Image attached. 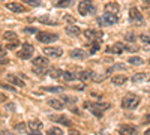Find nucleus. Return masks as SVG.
I'll return each instance as SVG.
<instances>
[{"label":"nucleus","instance_id":"38","mask_svg":"<svg viewBox=\"0 0 150 135\" xmlns=\"http://www.w3.org/2000/svg\"><path fill=\"white\" fill-rule=\"evenodd\" d=\"M62 101L69 102V104H74V102H77V98H72V96H62Z\"/></svg>","mask_w":150,"mask_h":135},{"label":"nucleus","instance_id":"47","mask_svg":"<svg viewBox=\"0 0 150 135\" xmlns=\"http://www.w3.org/2000/svg\"><path fill=\"white\" fill-rule=\"evenodd\" d=\"M69 135H80V132L74 129V131H71V134H69Z\"/></svg>","mask_w":150,"mask_h":135},{"label":"nucleus","instance_id":"36","mask_svg":"<svg viewBox=\"0 0 150 135\" xmlns=\"http://www.w3.org/2000/svg\"><path fill=\"white\" fill-rule=\"evenodd\" d=\"M21 2L27 3V5H30V6H39V5H41V0H21Z\"/></svg>","mask_w":150,"mask_h":135},{"label":"nucleus","instance_id":"18","mask_svg":"<svg viewBox=\"0 0 150 135\" xmlns=\"http://www.w3.org/2000/svg\"><path fill=\"white\" fill-rule=\"evenodd\" d=\"M48 57H44V56H41V57H36L35 60H33V65L35 66H42V68H47L48 66Z\"/></svg>","mask_w":150,"mask_h":135},{"label":"nucleus","instance_id":"11","mask_svg":"<svg viewBox=\"0 0 150 135\" xmlns=\"http://www.w3.org/2000/svg\"><path fill=\"white\" fill-rule=\"evenodd\" d=\"M6 8H8L9 11H12V12H17V14H21V12H26V11H27V8H24L21 3H17V2L8 3Z\"/></svg>","mask_w":150,"mask_h":135},{"label":"nucleus","instance_id":"7","mask_svg":"<svg viewBox=\"0 0 150 135\" xmlns=\"http://www.w3.org/2000/svg\"><path fill=\"white\" fill-rule=\"evenodd\" d=\"M44 54L48 57H62L63 54V50L59 47H45L44 48Z\"/></svg>","mask_w":150,"mask_h":135},{"label":"nucleus","instance_id":"31","mask_svg":"<svg viewBox=\"0 0 150 135\" xmlns=\"http://www.w3.org/2000/svg\"><path fill=\"white\" fill-rule=\"evenodd\" d=\"M3 38H5L6 41H17V39H18V38H17V33H14V32H5Z\"/></svg>","mask_w":150,"mask_h":135},{"label":"nucleus","instance_id":"52","mask_svg":"<svg viewBox=\"0 0 150 135\" xmlns=\"http://www.w3.org/2000/svg\"><path fill=\"white\" fill-rule=\"evenodd\" d=\"M149 63H150V60H149Z\"/></svg>","mask_w":150,"mask_h":135},{"label":"nucleus","instance_id":"13","mask_svg":"<svg viewBox=\"0 0 150 135\" xmlns=\"http://www.w3.org/2000/svg\"><path fill=\"white\" fill-rule=\"evenodd\" d=\"M119 11H120V6L117 3H107L105 5V12L107 14H112V15H117L119 14Z\"/></svg>","mask_w":150,"mask_h":135},{"label":"nucleus","instance_id":"20","mask_svg":"<svg viewBox=\"0 0 150 135\" xmlns=\"http://www.w3.org/2000/svg\"><path fill=\"white\" fill-rule=\"evenodd\" d=\"M126 80H128V78L125 77V75H114V77L111 78V83L116 84V86H122V84L126 83Z\"/></svg>","mask_w":150,"mask_h":135},{"label":"nucleus","instance_id":"40","mask_svg":"<svg viewBox=\"0 0 150 135\" xmlns=\"http://www.w3.org/2000/svg\"><path fill=\"white\" fill-rule=\"evenodd\" d=\"M125 50H128V51H131V53H132V51L135 53V51H138V47H137V45H125Z\"/></svg>","mask_w":150,"mask_h":135},{"label":"nucleus","instance_id":"5","mask_svg":"<svg viewBox=\"0 0 150 135\" xmlns=\"http://www.w3.org/2000/svg\"><path fill=\"white\" fill-rule=\"evenodd\" d=\"M33 53H35V48H33V45H30V44H24L23 45V48L18 51V57L20 59H23V60H29L32 56H33Z\"/></svg>","mask_w":150,"mask_h":135},{"label":"nucleus","instance_id":"4","mask_svg":"<svg viewBox=\"0 0 150 135\" xmlns=\"http://www.w3.org/2000/svg\"><path fill=\"white\" fill-rule=\"evenodd\" d=\"M117 21H119L117 15L107 14V12H105L102 17H99V18H98V23L101 24V26H114V24H117Z\"/></svg>","mask_w":150,"mask_h":135},{"label":"nucleus","instance_id":"42","mask_svg":"<svg viewBox=\"0 0 150 135\" xmlns=\"http://www.w3.org/2000/svg\"><path fill=\"white\" fill-rule=\"evenodd\" d=\"M143 123H144V125H147V123H150V113H149V114H147V116H146V117L143 119Z\"/></svg>","mask_w":150,"mask_h":135},{"label":"nucleus","instance_id":"39","mask_svg":"<svg viewBox=\"0 0 150 135\" xmlns=\"http://www.w3.org/2000/svg\"><path fill=\"white\" fill-rule=\"evenodd\" d=\"M125 38H126V41H129V42H135V39H137V36L134 35V33H126V36H125Z\"/></svg>","mask_w":150,"mask_h":135},{"label":"nucleus","instance_id":"49","mask_svg":"<svg viewBox=\"0 0 150 135\" xmlns=\"http://www.w3.org/2000/svg\"><path fill=\"white\" fill-rule=\"evenodd\" d=\"M144 135H150V128H149V129H147V131L144 132Z\"/></svg>","mask_w":150,"mask_h":135},{"label":"nucleus","instance_id":"26","mask_svg":"<svg viewBox=\"0 0 150 135\" xmlns=\"http://www.w3.org/2000/svg\"><path fill=\"white\" fill-rule=\"evenodd\" d=\"M44 92H50V93H59V92H63V89L59 87V86H48V87H42Z\"/></svg>","mask_w":150,"mask_h":135},{"label":"nucleus","instance_id":"12","mask_svg":"<svg viewBox=\"0 0 150 135\" xmlns=\"http://www.w3.org/2000/svg\"><path fill=\"white\" fill-rule=\"evenodd\" d=\"M84 36H86L87 39H92V41H101L102 33L98 32V30H86L84 32Z\"/></svg>","mask_w":150,"mask_h":135},{"label":"nucleus","instance_id":"17","mask_svg":"<svg viewBox=\"0 0 150 135\" xmlns=\"http://www.w3.org/2000/svg\"><path fill=\"white\" fill-rule=\"evenodd\" d=\"M51 108H54V110H63L65 108V104L62 102L60 99H48V102H47Z\"/></svg>","mask_w":150,"mask_h":135},{"label":"nucleus","instance_id":"50","mask_svg":"<svg viewBox=\"0 0 150 135\" xmlns=\"http://www.w3.org/2000/svg\"><path fill=\"white\" fill-rule=\"evenodd\" d=\"M146 3H147V5H150V0H146Z\"/></svg>","mask_w":150,"mask_h":135},{"label":"nucleus","instance_id":"41","mask_svg":"<svg viewBox=\"0 0 150 135\" xmlns=\"http://www.w3.org/2000/svg\"><path fill=\"white\" fill-rule=\"evenodd\" d=\"M65 20H66L69 24H74V23H75V18H74V17H71V15H65Z\"/></svg>","mask_w":150,"mask_h":135},{"label":"nucleus","instance_id":"23","mask_svg":"<svg viewBox=\"0 0 150 135\" xmlns=\"http://www.w3.org/2000/svg\"><path fill=\"white\" fill-rule=\"evenodd\" d=\"M48 74H50V77L54 78V80H60V78H63V71H60V69H51Z\"/></svg>","mask_w":150,"mask_h":135},{"label":"nucleus","instance_id":"35","mask_svg":"<svg viewBox=\"0 0 150 135\" xmlns=\"http://www.w3.org/2000/svg\"><path fill=\"white\" fill-rule=\"evenodd\" d=\"M20 45V42H18V39L17 41H11L8 45H6V48H8V50H15V48Z\"/></svg>","mask_w":150,"mask_h":135},{"label":"nucleus","instance_id":"9","mask_svg":"<svg viewBox=\"0 0 150 135\" xmlns=\"http://www.w3.org/2000/svg\"><path fill=\"white\" fill-rule=\"evenodd\" d=\"M119 134L120 135H137L138 131H137V128L134 125H122L119 128Z\"/></svg>","mask_w":150,"mask_h":135},{"label":"nucleus","instance_id":"15","mask_svg":"<svg viewBox=\"0 0 150 135\" xmlns=\"http://www.w3.org/2000/svg\"><path fill=\"white\" fill-rule=\"evenodd\" d=\"M71 57L74 59H86L87 56H89V53L84 51V50H80V48H77V50H71Z\"/></svg>","mask_w":150,"mask_h":135},{"label":"nucleus","instance_id":"24","mask_svg":"<svg viewBox=\"0 0 150 135\" xmlns=\"http://www.w3.org/2000/svg\"><path fill=\"white\" fill-rule=\"evenodd\" d=\"M75 78H77V74H74V72H71V71H63V78H62V80L71 83V81H74Z\"/></svg>","mask_w":150,"mask_h":135},{"label":"nucleus","instance_id":"3","mask_svg":"<svg viewBox=\"0 0 150 135\" xmlns=\"http://www.w3.org/2000/svg\"><path fill=\"white\" fill-rule=\"evenodd\" d=\"M36 39L39 41L41 44H51L54 41L59 39V35L56 33H50V32H39L36 35Z\"/></svg>","mask_w":150,"mask_h":135},{"label":"nucleus","instance_id":"29","mask_svg":"<svg viewBox=\"0 0 150 135\" xmlns=\"http://www.w3.org/2000/svg\"><path fill=\"white\" fill-rule=\"evenodd\" d=\"M146 78H149V74H135V75H132V81H135V83L144 81Z\"/></svg>","mask_w":150,"mask_h":135},{"label":"nucleus","instance_id":"51","mask_svg":"<svg viewBox=\"0 0 150 135\" xmlns=\"http://www.w3.org/2000/svg\"><path fill=\"white\" fill-rule=\"evenodd\" d=\"M0 48H2V44H0Z\"/></svg>","mask_w":150,"mask_h":135},{"label":"nucleus","instance_id":"37","mask_svg":"<svg viewBox=\"0 0 150 135\" xmlns=\"http://www.w3.org/2000/svg\"><path fill=\"white\" fill-rule=\"evenodd\" d=\"M33 72L35 74H39V75H42V74L47 72V68H42V66H35L33 68Z\"/></svg>","mask_w":150,"mask_h":135},{"label":"nucleus","instance_id":"27","mask_svg":"<svg viewBox=\"0 0 150 135\" xmlns=\"http://www.w3.org/2000/svg\"><path fill=\"white\" fill-rule=\"evenodd\" d=\"M101 50V41H92V45H90V54H95L96 51Z\"/></svg>","mask_w":150,"mask_h":135},{"label":"nucleus","instance_id":"25","mask_svg":"<svg viewBox=\"0 0 150 135\" xmlns=\"http://www.w3.org/2000/svg\"><path fill=\"white\" fill-rule=\"evenodd\" d=\"M80 32H81V30H80L77 26H68V27H66V33H68L69 36H78Z\"/></svg>","mask_w":150,"mask_h":135},{"label":"nucleus","instance_id":"44","mask_svg":"<svg viewBox=\"0 0 150 135\" xmlns=\"http://www.w3.org/2000/svg\"><path fill=\"white\" fill-rule=\"evenodd\" d=\"M6 56V51L3 50V48H0V59H2V57H5Z\"/></svg>","mask_w":150,"mask_h":135},{"label":"nucleus","instance_id":"48","mask_svg":"<svg viewBox=\"0 0 150 135\" xmlns=\"http://www.w3.org/2000/svg\"><path fill=\"white\" fill-rule=\"evenodd\" d=\"M29 135H41V134H39V131H38V132H32V134H29Z\"/></svg>","mask_w":150,"mask_h":135},{"label":"nucleus","instance_id":"34","mask_svg":"<svg viewBox=\"0 0 150 135\" xmlns=\"http://www.w3.org/2000/svg\"><path fill=\"white\" fill-rule=\"evenodd\" d=\"M69 86H71L72 89H75V90H84V87H86V86L81 84V83H71Z\"/></svg>","mask_w":150,"mask_h":135},{"label":"nucleus","instance_id":"32","mask_svg":"<svg viewBox=\"0 0 150 135\" xmlns=\"http://www.w3.org/2000/svg\"><path fill=\"white\" fill-rule=\"evenodd\" d=\"M38 21H39V23H44V24H50V26H56V24H57V21L50 20L48 17H39V18H38Z\"/></svg>","mask_w":150,"mask_h":135},{"label":"nucleus","instance_id":"21","mask_svg":"<svg viewBox=\"0 0 150 135\" xmlns=\"http://www.w3.org/2000/svg\"><path fill=\"white\" fill-rule=\"evenodd\" d=\"M8 81L11 83V84H15V86H18V87H24V83L18 78V77H15V75H8Z\"/></svg>","mask_w":150,"mask_h":135},{"label":"nucleus","instance_id":"14","mask_svg":"<svg viewBox=\"0 0 150 135\" xmlns=\"http://www.w3.org/2000/svg\"><path fill=\"white\" fill-rule=\"evenodd\" d=\"M125 51V45L123 44H114L112 47L107 48V53H111V54H122Z\"/></svg>","mask_w":150,"mask_h":135},{"label":"nucleus","instance_id":"19","mask_svg":"<svg viewBox=\"0 0 150 135\" xmlns=\"http://www.w3.org/2000/svg\"><path fill=\"white\" fill-rule=\"evenodd\" d=\"M41 128H42L41 120H30V122H29V129H32L33 132L41 131Z\"/></svg>","mask_w":150,"mask_h":135},{"label":"nucleus","instance_id":"30","mask_svg":"<svg viewBox=\"0 0 150 135\" xmlns=\"http://www.w3.org/2000/svg\"><path fill=\"white\" fill-rule=\"evenodd\" d=\"M129 63H131V65H135V66L143 65V59L138 57V56H132V57H129Z\"/></svg>","mask_w":150,"mask_h":135},{"label":"nucleus","instance_id":"33","mask_svg":"<svg viewBox=\"0 0 150 135\" xmlns=\"http://www.w3.org/2000/svg\"><path fill=\"white\" fill-rule=\"evenodd\" d=\"M47 135H63V131L60 128H50L47 131Z\"/></svg>","mask_w":150,"mask_h":135},{"label":"nucleus","instance_id":"2","mask_svg":"<svg viewBox=\"0 0 150 135\" xmlns=\"http://www.w3.org/2000/svg\"><path fill=\"white\" fill-rule=\"evenodd\" d=\"M78 12H80V15L86 17L89 14H95L96 8L93 6L92 0H83V2H80V5H78Z\"/></svg>","mask_w":150,"mask_h":135},{"label":"nucleus","instance_id":"6","mask_svg":"<svg viewBox=\"0 0 150 135\" xmlns=\"http://www.w3.org/2000/svg\"><path fill=\"white\" fill-rule=\"evenodd\" d=\"M129 18H131V23L135 24V26H141V24L144 23L141 12L137 9V8H131L129 9Z\"/></svg>","mask_w":150,"mask_h":135},{"label":"nucleus","instance_id":"22","mask_svg":"<svg viewBox=\"0 0 150 135\" xmlns=\"http://www.w3.org/2000/svg\"><path fill=\"white\" fill-rule=\"evenodd\" d=\"M140 39H141V42H143L144 50L149 51V50H150V35H141Z\"/></svg>","mask_w":150,"mask_h":135},{"label":"nucleus","instance_id":"8","mask_svg":"<svg viewBox=\"0 0 150 135\" xmlns=\"http://www.w3.org/2000/svg\"><path fill=\"white\" fill-rule=\"evenodd\" d=\"M83 105H84V108H86V110H89V111H90L95 117L102 119V111L98 108V105H96V104H93V102H84Z\"/></svg>","mask_w":150,"mask_h":135},{"label":"nucleus","instance_id":"43","mask_svg":"<svg viewBox=\"0 0 150 135\" xmlns=\"http://www.w3.org/2000/svg\"><path fill=\"white\" fill-rule=\"evenodd\" d=\"M24 32H27V33H35V32H39V30H36V29H32V27H29V29H26Z\"/></svg>","mask_w":150,"mask_h":135},{"label":"nucleus","instance_id":"1","mask_svg":"<svg viewBox=\"0 0 150 135\" xmlns=\"http://www.w3.org/2000/svg\"><path fill=\"white\" fill-rule=\"evenodd\" d=\"M138 104H140V98L134 93H128L122 99V108H125V110H134L138 107Z\"/></svg>","mask_w":150,"mask_h":135},{"label":"nucleus","instance_id":"46","mask_svg":"<svg viewBox=\"0 0 150 135\" xmlns=\"http://www.w3.org/2000/svg\"><path fill=\"white\" fill-rule=\"evenodd\" d=\"M24 126H26V125H23V123H20V125H17V129H18V131H23V128H24Z\"/></svg>","mask_w":150,"mask_h":135},{"label":"nucleus","instance_id":"45","mask_svg":"<svg viewBox=\"0 0 150 135\" xmlns=\"http://www.w3.org/2000/svg\"><path fill=\"white\" fill-rule=\"evenodd\" d=\"M5 101H6V96L3 93H0V102H5Z\"/></svg>","mask_w":150,"mask_h":135},{"label":"nucleus","instance_id":"16","mask_svg":"<svg viewBox=\"0 0 150 135\" xmlns=\"http://www.w3.org/2000/svg\"><path fill=\"white\" fill-rule=\"evenodd\" d=\"M93 75H95V74L92 71H80L77 74V78H80V81H86V80L93 78Z\"/></svg>","mask_w":150,"mask_h":135},{"label":"nucleus","instance_id":"10","mask_svg":"<svg viewBox=\"0 0 150 135\" xmlns=\"http://www.w3.org/2000/svg\"><path fill=\"white\" fill-rule=\"evenodd\" d=\"M50 119L56 123H60V125H65V126H72V122L66 117V116H57V114H50Z\"/></svg>","mask_w":150,"mask_h":135},{"label":"nucleus","instance_id":"28","mask_svg":"<svg viewBox=\"0 0 150 135\" xmlns=\"http://www.w3.org/2000/svg\"><path fill=\"white\" fill-rule=\"evenodd\" d=\"M75 3V0H60L57 2V8H69Z\"/></svg>","mask_w":150,"mask_h":135}]
</instances>
